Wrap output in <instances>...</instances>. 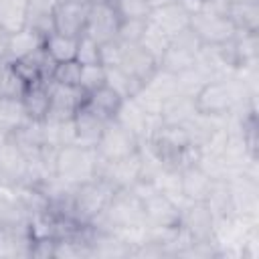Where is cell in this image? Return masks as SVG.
<instances>
[{
    "instance_id": "obj_19",
    "label": "cell",
    "mask_w": 259,
    "mask_h": 259,
    "mask_svg": "<svg viewBox=\"0 0 259 259\" xmlns=\"http://www.w3.org/2000/svg\"><path fill=\"white\" fill-rule=\"evenodd\" d=\"M196 105L194 97L184 95V93H174L168 99H164L162 109H160V119L166 125H186L194 115H196Z\"/></svg>"
},
{
    "instance_id": "obj_33",
    "label": "cell",
    "mask_w": 259,
    "mask_h": 259,
    "mask_svg": "<svg viewBox=\"0 0 259 259\" xmlns=\"http://www.w3.org/2000/svg\"><path fill=\"white\" fill-rule=\"evenodd\" d=\"M176 81H178V93H184V95L194 97V95L200 91V87H202L206 81H210V79H208L196 65H192L190 69L178 73V75H176Z\"/></svg>"
},
{
    "instance_id": "obj_2",
    "label": "cell",
    "mask_w": 259,
    "mask_h": 259,
    "mask_svg": "<svg viewBox=\"0 0 259 259\" xmlns=\"http://www.w3.org/2000/svg\"><path fill=\"white\" fill-rule=\"evenodd\" d=\"M259 231V219L227 214L214 221L212 245L217 249V259H241L243 243L251 233Z\"/></svg>"
},
{
    "instance_id": "obj_4",
    "label": "cell",
    "mask_w": 259,
    "mask_h": 259,
    "mask_svg": "<svg viewBox=\"0 0 259 259\" xmlns=\"http://www.w3.org/2000/svg\"><path fill=\"white\" fill-rule=\"evenodd\" d=\"M138 148H140V138L127 127H123L121 123H117L115 119H109L103 125L95 142V152L103 162L132 156L138 152Z\"/></svg>"
},
{
    "instance_id": "obj_24",
    "label": "cell",
    "mask_w": 259,
    "mask_h": 259,
    "mask_svg": "<svg viewBox=\"0 0 259 259\" xmlns=\"http://www.w3.org/2000/svg\"><path fill=\"white\" fill-rule=\"evenodd\" d=\"M47 55L55 61V63H63V61H73L77 55V38L75 36H67L61 32H51L45 36L42 42Z\"/></svg>"
},
{
    "instance_id": "obj_10",
    "label": "cell",
    "mask_w": 259,
    "mask_h": 259,
    "mask_svg": "<svg viewBox=\"0 0 259 259\" xmlns=\"http://www.w3.org/2000/svg\"><path fill=\"white\" fill-rule=\"evenodd\" d=\"M91 2H69V0H59L55 14H53V24L55 32L75 36L79 38L85 30L87 14H89Z\"/></svg>"
},
{
    "instance_id": "obj_28",
    "label": "cell",
    "mask_w": 259,
    "mask_h": 259,
    "mask_svg": "<svg viewBox=\"0 0 259 259\" xmlns=\"http://www.w3.org/2000/svg\"><path fill=\"white\" fill-rule=\"evenodd\" d=\"M105 85L109 87V89H113L119 97H123V99H127V97H132L142 85L138 83V81H134L119 65H115V67H105Z\"/></svg>"
},
{
    "instance_id": "obj_13",
    "label": "cell",
    "mask_w": 259,
    "mask_h": 259,
    "mask_svg": "<svg viewBox=\"0 0 259 259\" xmlns=\"http://www.w3.org/2000/svg\"><path fill=\"white\" fill-rule=\"evenodd\" d=\"M113 119H115L117 123H121L123 127H127L130 132H134V134L140 138V142H142V140H148V138L154 134V130L162 123L160 117L146 115V113L136 105V101H134L132 97H127V99L121 101V105H119V109H117V113H115Z\"/></svg>"
},
{
    "instance_id": "obj_11",
    "label": "cell",
    "mask_w": 259,
    "mask_h": 259,
    "mask_svg": "<svg viewBox=\"0 0 259 259\" xmlns=\"http://www.w3.org/2000/svg\"><path fill=\"white\" fill-rule=\"evenodd\" d=\"M144 221L150 229H172L178 227L180 208L162 192H152L148 198L142 200Z\"/></svg>"
},
{
    "instance_id": "obj_35",
    "label": "cell",
    "mask_w": 259,
    "mask_h": 259,
    "mask_svg": "<svg viewBox=\"0 0 259 259\" xmlns=\"http://www.w3.org/2000/svg\"><path fill=\"white\" fill-rule=\"evenodd\" d=\"M105 85V67L103 65H81L79 89L83 93H91Z\"/></svg>"
},
{
    "instance_id": "obj_3",
    "label": "cell",
    "mask_w": 259,
    "mask_h": 259,
    "mask_svg": "<svg viewBox=\"0 0 259 259\" xmlns=\"http://www.w3.org/2000/svg\"><path fill=\"white\" fill-rule=\"evenodd\" d=\"M115 194V188L103 180L101 176H95L89 182H83L75 188L73 204H71V219L77 225H91L95 223L107 208Z\"/></svg>"
},
{
    "instance_id": "obj_40",
    "label": "cell",
    "mask_w": 259,
    "mask_h": 259,
    "mask_svg": "<svg viewBox=\"0 0 259 259\" xmlns=\"http://www.w3.org/2000/svg\"><path fill=\"white\" fill-rule=\"evenodd\" d=\"M8 40H10V32L0 28V61H6L8 57Z\"/></svg>"
},
{
    "instance_id": "obj_7",
    "label": "cell",
    "mask_w": 259,
    "mask_h": 259,
    "mask_svg": "<svg viewBox=\"0 0 259 259\" xmlns=\"http://www.w3.org/2000/svg\"><path fill=\"white\" fill-rule=\"evenodd\" d=\"M83 101H85V93L79 87L59 85L51 81V105L42 121L61 123V121L73 119V115L83 105Z\"/></svg>"
},
{
    "instance_id": "obj_14",
    "label": "cell",
    "mask_w": 259,
    "mask_h": 259,
    "mask_svg": "<svg viewBox=\"0 0 259 259\" xmlns=\"http://www.w3.org/2000/svg\"><path fill=\"white\" fill-rule=\"evenodd\" d=\"M148 22L172 40L178 32H182L190 26V14L178 2H170V4H164V6L152 8Z\"/></svg>"
},
{
    "instance_id": "obj_37",
    "label": "cell",
    "mask_w": 259,
    "mask_h": 259,
    "mask_svg": "<svg viewBox=\"0 0 259 259\" xmlns=\"http://www.w3.org/2000/svg\"><path fill=\"white\" fill-rule=\"evenodd\" d=\"M132 99L136 101V105L146 113V115H154V117H160V109H162V99L156 95V93H152L146 85H142L134 95H132Z\"/></svg>"
},
{
    "instance_id": "obj_6",
    "label": "cell",
    "mask_w": 259,
    "mask_h": 259,
    "mask_svg": "<svg viewBox=\"0 0 259 259\" xmlns=\"http://www.w3.org/2000/svg\"><path fill=\"white\" fill-rule=\"evenodd\" d=\"M117 26H119V16H117V12H115L111 2H107V0L91 2L83 34L91 36L93 40H97L101 45L105 40L115 38Z\"/></svg>"
},
{
    "instance_id": "obj_17",
    "label": "cell",
    "mask_w": 259,
    "mask_h": 259,
    "mask_svg": "<svg viewBox=\"0 0 259 259\" xmlns=\"http://www.w3.org/2000/svg\"><path fill=\"white\" fill-rule=\"evenodd\" d=\"M73 123H75V144L95 148V142H97L103 125L107 123V119H103L101 115H97L83 101V105L73 115Z\"/></svg>"
},
{
    "instance_id": "obj_39",
    "label": "cell",
    "mask_w": 259,
    "mask_h": 259,
    "mask_svg": "<svg viewBox=\"0 0 259 259\" xmlns=\"http://www.w3.org/2000/svg\"><path fill=\"white\" fill-rule=\"evenodd\" d=\"M123 49L125 45L119 42L117 38H111V40H105L99 45V63L103 67H115L121 63V57H123Z\"/></svg>"
},
{
    "instance_id": "obj_1",
    "label": "cell",
    "mask_w": 259,
    "mask_h": 259,
    "mask_svg": "<svg viewBox=\"0 0 259 259\" xmlns=\"http://www.w3.org/2000/svg\"><path fill=\"white\" fill-rule=\"evenodd\" d=\"M99 172V156L95 148L81 144L61 146L55 154V176L71 186L89 182Z\"/></svg>"
},
{
    "instance_id": "obj_41",
    "label": "cell",
    "mask_w": 259,
    "mask_h": 259,
    "mask_svg": "<svg viewBox=\"0 0 259 259\" xmlns=\"http://www.w3.org/2000/svg\"><path fill=\"white\" fill-rule=\"evenodd\" d=\"M150 4V8H158V6H164V4H170V2H176V0H146Z\"/></svg>"
},
{
    "instance_id": "obj_8",
    "label": "cell",
    "mask_w": 259,
    "mask_h": 259,
    "mask_svg": "<svg viewBox=\"0 0 259 259\" xmlns=\"http://www.w3.org/2000/svg\"><path fill=\"white\" fill-rule=\"evenodd\" d=\"M217 217L206 206V202H186L180 208L178 227L192 241H210Z\"/></svg>"
},
{
    "instance_id": "obj_23",
    "label": "cell",
    "mask_w": 259,
    "mask_h": 259,
    "mask_svg": "<svg viewBox=\"0 0 259 259\" xmlns=\"http://www.w3.org/2000/svg\"><path fill=\"white\" fill-rule=\"evenodd\" d=\"M123 97H119L113 89H109L107 85L91 91V93H85V105L89 109H93L97 115H101L103 119H113L119 105H121Z\"/></svg>"
},
{
    "instance_id": "obj_38",
    "label": "cell",
    "mask_w": 259,
    "mask_h": 259,
    "mask_svg": "<svg viewBox=\"0 0 259 259\" xmlns=\"http://www.w3.org/2000/svg\"><path fill=\"white\" fill-rule=\"evenodd\" d=\"M146 22L148 20H119L115 38L123 45H138L146 30Z\"/></svg>"
},
{
    "instance_id": "obj_26",
    "label": "cell",
    "mask_w": 259,
    "mask_h": 259,
    "mask_svg": "<svg viewBox=\"0 0 259 259\" xmlns=\"http://www.w3.org/2000/svg\"><path fill=\"white\" fill-rule=\"evenodd\" d=\"M26 26V0H0V28L16 32Z\"/></svg>"
},
{
    "instance_id": "obj_25",
    "label": "cell",
    "mask_w": 259,
    "mask_h": 259,
    "mask_svg": "<svg viewBox=\"0 0 259 259\" xmlns=\"http://www.w3.org/2000/svg\"><path fill=\"white\" fill-rule=\"evenodd\" d=\"M206 206L212 210V214L219 217H227L233 214V198H231V186L227 178H214L212 188L206 196Z\"/></svg>"
},
{
    "instance_id": "obj_21",
    "label": "cell",
    "mask_w": 259,
    "mask_h": 259,
    "mask_svg": "<svg viewBox=\"0 0 259 259\" xmlns=\"http://www.w3.org/2000/svg\"><path fill=\"white\" fill-rule=\"evenodd\" d=\"M229 20L241 32H259V2L257 0H231L227 10Z\"/></svg>"
},
{
    "instance_id": "obj_27",
    "label": "cell",
    "mask_w": 259,
    "mask_h": 259,
    "mask_svg": "<svg viewBox=\"0 0 259 259\" xmlns=\"http://www.w3.org/2000/svg\"><path fill=\"white\" fill-rule=\"evenodd\" d=\"M233 51L237 57V65L257 63L259 61V32H241L233 36Z\"/></svg>"
},
{
    "instance_id": "obj_18",
    "label": "cell",
    "mask_w": 259,
    "mask_h": 259,
    "mask_svg": "<svg viewBox=\"0 0 259 259\" xmlns=\"http://www.w3.org/2000/svg\"><path fill=\"white\" fill-rule=\"evenodd\" d=\"M20 103L30 121H42L51 105V81L45 79L28 85L20 97Z\"/></svg>"
},
{
    "instance_id": "obj_20",
    "label": "cell",
    "mask_w": 259,
    "mask_h": 259,
    "mask_svg": "<svg viewBox=\"0 0 259 259\" xmlns=\"http://www.w3.org/2000/svg\"><path fill=\"white\" fill-rule=\"evenodd\" d=\"M59 0H26V26L47 36L55 32L53 14Z\"/></svg>"
},
{
    "instance_id": "obj_9",
    "label": "cell",
    "mask_w": 259,
    "mask_h": 259,
    "mask_svg": "<svg viewBox=\"0 0 259 259\" xmlns=\"http://www.w3.org/2000/svg\"><path fill=\"white\" fill-rule=\"evenodd\" d=\"M97 176H101L103 180H107L115 190H123V188L134 186L142 178L140 154L136 152L132 156L109 160V162L99 160V172H97Z\"/></svg>"
},
{
    "instance_id": "obj_36",
    "label": "cell",
    "mask_w": 259,
    "mask_h": 259,
    "mask_svg": "<svg viewBox=\"0 0 259 259\" xmlns=\"http://www.w3.org/2000/svg\"><path fill=\"white\" fill-rule=\"evenodd\" d=\"M75 61L79 65H101L99 63V42L93 40L87 34H81L77 38V55Z\"/></svg>"
},
{
    "instance_id": "obj_43",
    "label": "cell",
    "mask_w": 259,
    "mask_h": 259,
    "mask_svg": "<svg viewBox=\"0 0 259 259\" xmlns=\"http://www.w3.org/2000/svg\"><path fill=\"white\" fill-rule=\"evenodd\" d=\"M69 2H95V0H69Z\"/></svg>"
},
{
    "instance_id": "obj_30",
    "label": "cell",
    "mask_w": 259,
    "mask_h": 259,
    "mask_svg": "<svg viewBox=\"0 0 259 259\" xmlns=\"http://www.w3.org/2000/svg\"><path fill=\"white\" fill-rule=\"evenodd\" d=\"M28 121L24 107L20 99H4L0 97V125L6 127L8 132H14L18 125Z\"/></svg>"
},
{
    "instance_id": "obj_16",
    "label": "cell",
    "mask_w": 259,
    "mask_h": 259,
    "mask_svg": "<svg viewBox=\"0 0 259 259\" xmlns=\"http://www.w3.org/2000/svg\"><path fill=\"white\" fill-rule=\"evenodd\" d=\"M119 67H121L134 81H138L140 85H144V83L152 77V73L158 69V63H156L140 45H125Z\"/></svg>"
},
{
    "instance_id": "obj_34",
    "label": "cell",
    "mask_w": 259,
    "mask_h": 259,
    "mask_svg": "<svg viewBox=\"0 0 259 259\" xmlns=\"http://www.w3.org/2000/svg\"><path fill=\"white\" fill-rule=\"evenodd\" d=\"M79 75H81V65L73 59V61H63V63H55L51 79L53 83L59 85H69V87H79Z\"/></svg>"
},
{
    "instance_id": "obj_31",
    "label": "cell",
    "mask_w": 259,
    "mask_h": 259,
    "mask_svg": "<svg viewBox=\"0 0 259 259\" xmlns=\"http://www.w3.org/2000/svg\"><path fill=\"white\" fill-rule=\"evenodd\" d=\"M144 85H146L152 93H156L162 101L168 99L170 95L178 93V81H176V75H172V73H168V71H164V69H160V67L152 73V77H150Z\"/></svg>"
},
{
    "instance_id": "obj_22",
    "label": "cell",
    "mask_w": 259,
    "mask_h": 259,
    "mask_svg": "<svg viewBox=\"0 0 259 259\" xmlns=\"http://www.w3.org/2000/svg\"><path fill=\"white\" fill-rule=\"evenodd\" d=\"M45 42V36L38 34L36 30L24 26L16 32H10V40H8V61H18L24 59L28 55H32L34 51H38Z\"/></svg>"
},
{
    "instance_id": "obj_15",
    "label": "cell",
    "mask_w": 259,
    "mask_h": 259,
    "mask_svg": "<svg viewBox=\"0 0 259 259\" xmlns=\"http://www.w3.org/2000/svg\"><path fill=\"white\" fill-rule=\"evenodd\" d=\"M214 178L206 174L198 164H190L180 170V192L188 202H204Z\"/></svg>"
},
{
    "instance_id": "obj_12",
    "label": "cell",
    "mask_w": 259,
    "mask_h": 259,
    "mask_svg": "<svg viewBox=\"0 0 259 259\" xmlns=\"http://www.w3.org/2000/svg\"><path fill=\"white\" fill-rule=\"evenodd\" d=\"M26 178H28V158L8 138L0 146V182L18 186V184H26Z\"/></svg>"
},
{
    "instance_id": "obj_32",
    "label": "cell",
    "mask_w": 259,
    "mask_h": 259,
    "mask_svg": "<svg viewBox=\"0 0 259 259\" xmlns=\"http://www.w3.org/2000/svg\"><path fill=\"white\" fill-rule=\"evenodd\" d=\"M111 4L119 20H148L152 12L146 0H113Z\"/></svg>"
},
{
    "instance_id": "obj_29",
    "label": "cell",
    "mask_w": 259,
    "mask_h": 259,
    "mask_svg": "<svg viewBox=\"0 0 259 259\" xmlns=\"http://www.w3.org/2000/svg\"><path fill=\"white\" fill-rule=\"evenodd\" d=\"M138 45L158 63L162 59V55L166 53V49L170 47V38L166 34H162L158 28H154L150 22H146V30H144V34H142Z\"/></svg>"
},
{
    "instance_id": "obj_5",
    "label": "cell",
    "mask_w": 259,
    "mask_h": 259,
    "mask_svg": "<svg viewBox=\"0 0 259 259\" xmlns=\"http://www.w3.org/2000/svg\"><path fill=\"white\" fill-rule=\"evenodd\" d=\"M190 30L198 36L202 45L219 47L237 34L235 24L225 14H212V12H196L190 16Z\"/></svg>"
},
{
    "instance_id": "obj_42",
    "label": "cell",
    "mask_w": 259,
    "mask_h": 259,
    "mask_svg": "<svg viewBox=\"0 0 259 259\" xmlns=\"http://www.w3.org/2000/svg\"><path fill=\"white\" fill-rule=\"evenodd\" d=\"M8 138H10V132H8L6 127H2V125H0V146H2V144H4Z\"/></svg>"
}]
</instances>
